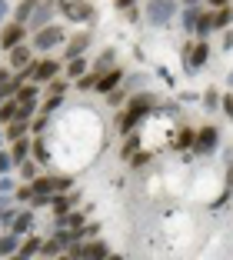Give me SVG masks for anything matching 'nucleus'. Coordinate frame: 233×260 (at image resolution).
I'll use <instances>...</instances> for the list:
<instances>
[{
  "label": "nucleus",
  "instance_id": "obj_14",
  "mask_svg": "<svg viewBox=\"0 0 233 260\" xmlns=\"http://www.w3.org/2000/svg\"><path fill=\"white\" fill-rule=\"evenodd\" d=\"M7 60H10V67H14V70L30 67V63H34V57H30V44H20V47H14Z\"/></svg>",
  "mask_w": 233,
  "mask_h": 260
},
{
  "label": "nucleus",
  "instance_id": "obj_29",
  "mask_svg": "<svg viewBox=\"0 0 233 260\" xmlns=\"http://www.w3.org/2000/svg\"><path fill=\"white\" fill-rule=\"evenodd\" d=\"M83 74H87V60H83V57H74V60H67V77H70V80H80Z\"/></svg>",
  "mask_w": 233,
  "mask_h": 260
},
{
  "label": "nucleus",
  "instance_id": "obj_19",
  "mask_svg": "<svg viewBox=\"0 0 233 260\" xmlns=\"http://www.w3.org/2000/svg\"><path fill=\"white\" fill-rule=\"evenodd\" d=\"M10 253H20V234H14V230L0 237V257H10Z\"/></svg>",
  "mask_w": 233,
  "mask_h": 260
},
{
  "label": "nucleus",
  "instance_id": "obj_48",
  "mask_svg": "<svg viewBox=\"0 0 233 260\" xmlns=\"http://www.w3.org/2000/svg\"><path fill=\"white\" fill-rule=\"evenodd\" d=\"M207 4H213V10H220V7H230V0H207Z\"/></svg>",
  "mask_w": 233,
  "mask_h": 260
},
{
  "label": "nucleus",
  "instance_id": "obj_20",
  "mask_svg": "<svg viewBox=\"0 0 233 260\" xmlns=\"http://www.w3.org/2000/svg\"><path fill=\"white\" fill-rule=\"evenodd\" d=\"M40 250H44V240H40V237H34V234H27V237L20 240V253H23V257H30V260H34Z\"/></svg>",
  "mask_w": 233,
  "mask_h": 260
},
{
  "label": "nucleus",
  "instance_id": "obj_53",
  "mask_svg": "<svg viewBox=\"0 0 233 260\" xmlns=\"http://www.w3.org/2000/svg\"><path fill=\"white\" fill-rule=\"evenodd\" d=\"M107 260H123V257H120V253H110V257H107Z\"/></svg>",
  "mask_w": 233,
  "mask_h": 260
},
{
  "label": "nucleus",
  "instance_id": "obj_54",
  "mask_svg": "<svg viewBox=\"0 0 233 260\" xmlns=\"http://www.w3.org/2000/svg\"><path fill=\"white\" fill-rule=\"evenodd\" d=\"M226 84H230V87H233V70H230V74H226Z\"/></svg>",
  "mask_w": 233,
  "mask_h": 260
},
{
  "label": "nucleus",
  "instance_id": "obj_57",
  "mask_svg": "<svg viewBox=\"0 0 233 260\" xmlns=\"http://www.w3.org/2000/svg\"><path fill=\"white\" fill-rule=\"evenodd\" d=\"M40 260H47V257H40Z\"/></svg>",
  "mask_w": 233,
  "mask_h": 260
},
{
  "label": "nucleus",
  "instance_id": "obj_47",
  "mask_svg": "<svg viewBox=\"0 0 233 260\" xmlns=\"http://www.w3.org/2000/svg\"><path fill=\"white\" fill-rule=\"evenodd\" d=\"M7 17H10V4H7V0H0V23L7 20Z\"/></svg>",
  "mask_w": 233,
  "mask_h": 260
},
{
  "label": "nucleus",
  "instance_id": "obj_17",
  "mask_svg": "<svg viewBox=\"0 0 233 260\" xmlns=\"http://www.w3.org/2000/svg\"><path fill=\"white\" fill-rule=\"evenodd\" d=\"M30 147H34V137H20V140H14V144H10V153H14L17 167H20L23 160H30Z\"/></svg>",
  "mask_w": 233,
  "mask_h": 260
},
{
  "label": "nucleus",
  "instance_id": "obj_44",
  "mask_svg": "<svg viewBox=\"0 0 233 260\" xmlns=\"http://www.w3.org/2000/svg\"><path fill=\"white\" fill-rule=\"evenodd\" d=\"M220 107H223V114H226V117L233 120V93H226V97L220 100Z\"/></svg>",
  "mask_w": 233,
  "mask_h": 260
},
{
  "label": "nucleus",
  "instance_id": "obj_42",
  "mask_svg": "<svg viewBox=\"0 0 233 260\" xmlns=\"http://www.w3.org/2000/svg\"><path fill=\"white\" fill-rule=\"evenodd\" d=\"M0 193H17V184L10 180V174H7V177H0Z\"/></svg>",
  "mask_w": 233,
  "mask_h": 260
},
{
  "label": "nucleus",
  "instance_id": "obj_56",
  "mask_svg": "<svg viewBox=\"0 0 233 260\" xmlns=\"http://www.w3.org/2000/svg\"><path fill=\"white\" fill-rule=\"evenodd\" d=\"M0 104H4V97H0Z\"/></svg>",
  "mask_w": 233,
  "mask_h": 260
},
{
  "label": "nucleus",
  "instance_id": "obj_7",
  "mask_svg": "<svg viewBox=\"0 0 233 260\" xmlns=\"http://www.w3.org/2000/svg\"><path fill=\"white\" fill-rule=\"evenodd\" d=\"M57 77H60V60H57V57H44V60L34 63L30 84H50V80H57Z\"/></svg>",
  "mask_w": 233,
  "mask_h": 260
},
{
  "label": "nucleus",
  "instance_id": "obj_35",
  "mask_svg": "<svg viewBox=\"0 0 233 260\" xmlns=\"http://www.w3.org/2000/svg\"><path fill=\"white\" fill-rule=\"evenodd\" d=\"M14 220H17V210L14 207H4V210H0V227H4V234L14 230Z\"/></svg>",
  "mask_w": 233,
  "mask_h": 260
},
{
  "label": "nucleus",
  "instance_id": "obj_45",
  "mask_svg": "<svg viewBox=\"0 0 233 260\" xmlns=\"http://www.w3.org/2000/svg\"><path fill=\"white\" fill-rule=\"evenodd\" d=\"M137 4H140V0H113V7H117V10H123V14H127L130 7H137Z\"/></svg>",
  "mask_w": 233,
  "mask_h": 260
},
{
  "label": "nucleus",
  "instance_id": "obj_16",
  "mask_svg": "<svg viewBox=\"0 0 233 260\" xmlns=\"http://www.w3.org/2000/svg\"><path fill=\"white\" fill-rule=\"evenodd\" d=\"M107 257H110V244H104V240H87L83 260H107Z\"/></svg>",
  "mask_w": 233,
  "mask_h": 260
},
{
  "label": "nucleus",
  "instance_id": "obj_26",
  "mask_svg": "<svg viewBox=\"0 0 233 260\" xmlns=\"http://www.w3.org/2000/svg\"><path fill=\"white\" fill-rule=\"evenodd\" d=\"M233 23V7H220V10H213V27L217 30H226Z\"/></svg>",
  "mask_w": 233,
  "mask_h": 260
},
{
  "label": "nucleus",
  "instance_id": "obj_34",
  "mask_svg": "<svg viewBox=\"0 0 233 260\" xmlns=\"http://www.w3.org/2000/svg\"><path fill=\"white\" fill-rule=\"evenodd\" d=\"M137 150H140V134H127V144H123V150H120V153L130 160V157H134Z\"/></svg>",
  "mask_w": 233,
  "mask_h": 260
},
{
  "label": "nucleus",
  "instance_id": "obj_9",
  "mask_svg": "<svg viewBox=\"0 0 233 260\" xmlns=\"http://www.w3.org/2000/svg\"><path fill=\"white\" fill-rule=\"evenodd\" d=\"M220 144V130L217 127H203L196 130V144H193V153H213Z\"/></svg>",
  "mask_w": 233,
  "mask_h": 260
},
{
  "label": "nucleus",
  "instance_id": "obj_55",
  "mask_svg": "<svg viewBox=\"0 0 233 260\" xmlns=\"http://www.w3.org/2000/svg\"><path fill=\"white\" fill-rule=\"evenodd\" d=\"M230 193H233V174H230Z\"/></svg>",
  "mask_w": 233,
  "mask_h": 260
},
{
  "label": "nucleus",
  "instance_id": "obj_52",
  "mask_svg": "<svg viewBox=\"0 0 233 260\" xmlns=\"http://www.w3.org/2000/svg\"><path fill=\"white\" fill-rule=\"evenodd\" d=\"M4 140H7V134H4V127H0V150H4Z\"/></svg>",
  "mask_w": 233,
  "mask_h": 260
},
{
  "label": "nucleus",
  "instance_id": "obj_51",
  "mask_svg": "<svg viewBox=\"0 0 233 260\" xmlns=\"http://www.w3.org/2000/svg\"><path fill=\"white\" fill-rule=\"evenodd\" d=\"M53 260H74V257H70V253L63 250V253H57V257H53Z\"/></svg>",
  "mask_w": 233,
  "mask_h": 260
},
{
  "label": "nucleus",
  "instance_id": "obj_32",
  "mask_svg": "<svg viewBox=\"0 0 233 260\" xmlns=\"http://www.w3.org/2000/svg\"><path fill=\"white\" fill-rule=\"evenodd\" d=\"M37 167H40V164L34 160V157L20 164V177H23V184H30V180H37V177H40V174H37Z\"/></svg>",
  "mask_w": 233,
  "mask_h": 260
},
{
  "label": "nucleus",
  "instance_id": "obj_43",
  "mask_svg": "<svg viewBox=\"0 0 233 260\" xmlns=\"http://www.w3.org/2000/svg\"><path fill=\"white\" fill-rule=\"evenodd\" d=\"M150 160V153H143V150H137L134 157H130V167H143V164Z\"/></svg>",
  "mask_w": 233,
  "mask_h": 260
},
{
  "label": "nucleus",
  "instance_id": "obj_13",
  "mask_svg": "<svg viewBox=\"0 0 233 260\" xmlns=\"http://www.w3.org/2000/svg\"><path fill=\"white\" fill-rule=\"evenodd\" d=\"M74 227H83V214L80 210H67V214L53 217V230H74Z\"/></svg>",
  "mask_w": 233,
  "mask_h": 260
},
{
  "label": "nucleus",
  "instance_id": "obj_21",
  "mask_svg": "<svg viewBox=\"0 0 233 260\" xmlns=\"http://www.w3.org/2000/svg\"><path fill=\"white\" fill-rule=\"evenodd\" d=\"M77 204V193H53V217H57V214H67V210H70V207H74Z\"/></svg>",
  "mask_w": 233,
  "mask_h": 260
},
{
  "label": "nucleus",
  "instance_id": "obj_15",
  "mask_svg": "<svg viewBox=\"0 0 233 260\" xmlns=\"http://www.w3.org/2000/svg\"><path fill=\"white\" fill-rule=\"evenodd\" d=\"M34 207H27V210H17V220H14V234H20V237H27L34 230Z\"/></svg>",
  "mask_w": 233,
  "mask_h": 260
},
{
  "label": "nucleus",
  "instance_id": "obj_25",
  "mask_svg": "<svg viewBox=\"0 0 233 260\" xmlns=\"http://www.w3.org/2000/svg\"><path fill=\"white\" fill-rule=\"evenodd\" d=\"M30 187H34V197H37V193H57L53 177H37V180H30ZM34 197H30V200H34Z\"/></svg>",
  "mask_w": 233,
  "mask_h": 260
},
{
  "label": "nucleus",
  "instance_id": "obj_11",
  "mask_svg": "<svg viewBox=\"0 0 233 260\" xmlns=\"http://www.w3.org/2000/svg\"><path fill=\"white\" fill-rule=\"evenodd\" d=\"M17 104L20 107H30V110H37L40 107V90H37V84H23L20 90H17Z\"/></svg>",
  "mask_w": 233,
  "mask_h": 260
},
{
  "label": "nucleus",
  "instance_id": "obj_37",
  "mask_svg": "<svg viewBox=\"0 0 233 260\" xmlns=\"http://www.w3.org/2000/svg\"><path fill=\"white\" fill-rule=\"evenodd\" d=\"M14 167H17L14 153H10V150H0V177H7V174H10Z\"/></svg>",
  "mask_w": 233,
  "mask_h": 260
},
{
  "label": "nucleus",
  "instance_id": "obj_8",
  "mask_svg": "<svg viewBox=\"0 0 233 260\" xmlns=\"http://www.w3.org/2000/svg\"><path fill=\"white\" fill-rule=\"evenodd\" d=\"M57 10H60V7H57V0H37V10H34L30 23H27V30H34V34L44 30V27L50 23V17L57 14Z\"/></svg>",
  "mask_w": 233,
  "mask_h": 260
},
{
  "label": "nucleus",
  "instance_id": "obj_18",
  "mask_svg": "<svg viewBox=\"0 0 233 260\" xmlns=\"http://www.w3.org/2000/svg\"><path fill=\"white\" fill-rule=\"evenodd\" d=\"M4 134H7L10 144H14V140H20V137H30V120H10L7 127H4Z\"/></svg>",
  "mask_w": 233,
  "mask_h": 260
},
{
  "label": "nucleus",
  "instance_id": "obj_38",
  "mask_svg": "<svg viewBox=\"0 0 233 260\" xmlns=\"http://www.w3.org/2000/svg\"><path fill=\"white\" fill-rule=\"evenodd\" d=\"M97 80H100V74H93V70H90V74H83L80 80H74V84L80 87V90H97Z\"/></svg>",
  "mask_w": 233,
  "mask_h": 260
},
{
  "label": "nucleus",
  "instance_id": "obj_28",
  "mask_svg": "<svg viewBox=\"0 0 233 260\" xmlns=\"http://www.w3.org/2000/svg\"><path fill=\"white\" fill-rule=\"evenodd\" d=\"M113 57H117V54H113V47H110V50H104V54H100V60L93 63V74H107V70H113V67H117V63H113Z\"/></svg>",
  "mask_w": 233,
  "mask_h": 260
},
{
  "label": "nucleus",
  "instance_id": "obj_31",
  "mask_svg": "<svg viewBox=\"0 0 233 260\" xmlns=\"http://www.w3.org/2000/svg\"><path fill=\"white\" fill-rule=\"evenodd\" d=\"M200 14H203L200 7H187V10H183V30H187V34L196 30V20H200Z\"/></svg>",
  "mask_w": 233,
  "mask_h": 260
},
{
  "label": "nucleus",
  "instance_id": "obj_22",
  "mask_svg": "<svg viewBox=\"0 0 233 260\" xmlns=\"http://www.w3.org/2000/svg\"><path fill=\"white\" fill-rule=\"evenodd\" d=\"M34 10H37V0H20V4H17V10H14V20L17 23H30Z\"/></svg>",
  "mask_w": 233,
  "mask_h": 260
},
{
  "label": "nucleus",
  "instance_id": "obj_40",
  "mask_svg": "<svg viewBox=\"0 0 233 260\" xmlns=\"http://www.w3.org/2000/svg\"><path fill=\"white\" fill-rule=\"evenodd\" d=\"M53 184H57V193H67L70 190V187H74V177H57V174H53Z\"/></svg>",
  "mask_w": 233,
  "mask_h": 260
},
{
  "label": "nucleus",
  "instance_id": "obj_41",
  "mask_svg": "<svg viewBox=\"0 0 233 260\" xmlns=\"http://www.w3.org/2000/svg\"><path fill=\"white\" fill-rule=\"evenodd\" d=\"M17 200H27V204H30V197H34V187L30 184H23V187H17V193H14Z\"/></svg>",
  "mask_w": 233,
  "mask_h": 260
},
{
  "label": "nucleus",
  "instance_id": "obj_27",
  "mask_svg": "<svg viewBox=\"0 0 233 260\" xmlns=\"http://www.w3.org/2000/svg\"><path fill=\"white\" fill-rule=\"evenodd\" d=\"M30 157H34V160H37V164H50V153H47V144H44V137H34Z\"/></svg>",
  "mask_w": 233,
  "mask_h": 260
},
{
  "label": "nucleus",
  "instance_id": "obj_1",
  "mask_svg": "<svg viewBox=\"0 0 233 260\" xmlns=\"http://www.w3.org/2000/svg\"><path fill=\"white\" fill-rule=\"evenodd\" d=\"M157 110V97L153 93H147V90H140V93H134V97L127 100V110L120 114V120H117V127H120V134H134L137 127H140L147 117Z\"/></svg>",
  "mask_w": 233,
  "mask_h": 260
},
{
  "label": "nucleus",
  "instance_id": "obj_50",
  "mask_svg": "<svg viewBox=\"0 0 233 260\" xmlns=\"http://www.w3.org/2000/svg\"><path fill=\"white\" fill-rule=\"evenodd\" d=\"M4 260H30V257H23V253H10V257H4Z\"/></svg>",
  "mask_w": 233,
  "mask_h": 260
},
{
  "label": "nucleus",
  "instance_id": "obj_30",
  "mask_svg": "<svg viewBox=\"0 0 233 260\" xmlns=\"http://www.w3.org/2000/svg\"><path fill=\"white\" fill-rule=\"evenodd\" d=\"M173 144L180 147V150H187V147H190V150H193V144H196V130H190V127H183V130H180V134H177V140H173Z\"/></svg>",
  "mask_w": 233,
  "mask_h": 260
},
{
  "label": "nucleus",
  "instance_id": "obj_24",
  "mask_svg": "<svg viewBox=\"0 0 233 260\" xmlns=\"http://www.w3.org/2000/svg\"><path fill=\"white\" fill-rule=\"evenodd\" d=\"M17 110H20V104H17L14 97L4 100V104H0V127H7L10 120H17Z\"/></svg>",
  "mask_w": 233,
  "mask_h": 260
},
{
  "label": "nucleus",
  "instance_id": "obj_33",
  "mask_svg": "<svg viewBox=\"0 0 233 260\" xmlns=\"http://www.w3.org/2000/svg\"><path fill=\"white\" fill-rule=\"evenodd\" d=\"M60 104H63V93H50V97L44 100L40 114H47V117H50V114H57V107H60Z\"/></svg>",
  "mask_w": 233,
  "mask_h": 260
},
{
  "label": "nucleus",
  "instance_id": "obj_36",
  "mask_svg": "<svg viewBox=\"0 0 233 260\" xmlns=\"http://www.w3.org/2000/svg\"><path fill=\"white\" fill-rule=\"evenodd\" d=\"M57 253H63V247L57 244V237H50V240H44V250H40V257H47V260H53Z\"/></svg>",
  "mask_w": 233,
  "mask_h": 260
},
{
  "label": "nucleus",
  "instance_id": "obj_23",
  "mask_svg": "<svg viewBox=\"0 0 233 260\" xmlns=\"http://www.w3.org/2000/svg\"><path fill=\"white\" fill-rule=\"evenodd\" d=\"M213 30H217V27H213V14H207V10H203L200 20H196V30H193V34H196V40H207Z\"/></svg>",
  "mask_w": 233,
  "mask_h": 260
},
{
  "label": "nucleus",
  "instance_id": "obj_6",
  "mask_svg": "<svg viewBox=\"0 0 233 260\" xmlns=\"http://www.w3.org/2000/svg\"><path fill=\"white\" fill-rule=\"evenodd\" d=\"M27 44V23H4V30H0V50L4 54H10L14 47Z\"/></svg>",
  "mask_w": 233,
  "mask_h": 260
},
{
  "label": "nucleus",
  "instance_id": "obj_4",
  "mask_svg": "<svg viewBox=\"0 0 233 260\" xmlns=\"http://www.w3.org/2000/svg\"><path fill=\"white\" fill-rule=\"evenodd\" d=\"M177 14V0H147V20L153 27H167Z\"/></svg>",
  "mask_w": 233,
  "mask_h": 260
},
{
  "label": "nucleus",
  "instance_id": "obj_3",
  "mask_svg": "<svg viewBox=\"0 0 233 260\" xmlns=\"http://www.w3.org/2000/svg\"><path fill=\"white\" fill-rule=\"evenodd\" d=\"M63 44V27H57V23H47L44 30H37L30 37V47L37 50V54H47V50H53V47Z\"/></svg>",
  "mask_w": 233,
  "mask_h": 260
},
{
  "label": "nucleus",
  "instance_id": "obj_39",
  "mask_svg": "<svg viewBox=\"0 0 233 260\" xmlns=\"http://www.w3.org/2000/svg\"><path fill=\"white\" fill-rule=\"evenodd\" d=\"M220 100H223V97L217 93V87H210V90L203 93V107H207V110H217V107H220Z\"/></svg>",
  "mask_w": 233,
  "mask_h": 260
},
{
  "label": "nucleus",
  "instance_id": "obj_10",
  "mask_svg": "<svg viewBox=\"0 0 233 260\" xmlns=\"http://www.w3.org/2000/svg\"><path fill=\"white\" fill-rule=\"evenodd\" d=\"M120 80H123V70L120 67H113V70H107V74H100V80H97V93H113L117 87H120Z\"/></svg>",
  "mask_w": 233,
  "mask_h": 260
},
{
  "label": "nucleus",
  "instance_id": "obj_49",
  "mask_svg": "<svg viewBox=\"0 0 233 260\" xmlns=\"http://www.w3.org/2000/svg\"><path fill=\"white\" fill-rule=\"evenodd\" d=\"M200 4H207V0H183V7H200Z\"/></svg>",
  "mask_w": 233,
  "mask_h": 260
},
{
  "label": "nucleus",
  "instance_id": "obj_2",
  "mask_svg": "<svg viewBox=\"0 0 233 260\" xmlns=\"http://www.w3.org/2000/svg\"><path fill=\"white\" fill-rule=\"evenodd\" d=\"M180 57H183V70L193 77V74H200V70H203V63L210 60V44H207V40H196V44H183Z\"/></svg>",
  "mask_w": 233,
  "mask_h": 260
},
{
  "label": "nucleus",
  "instance_id": "obj_12",
  "mask_svg": "<svg viewBox=\"0 0 233 260\" xmlns=\"http://www.w3.org/2000/svg\"><path fill=\"white\" fill-rule=\"evenodd\" d=\"M87 47H90V34L80 30V34H77V37L67 44V47H63V60H74V57H80L83 50H87Z\"/></svg>",
  "mask_w": 233,
  "mask_h": 260
},
{
  "label": "nucleus",
  "instance_id": "obj_46",
  "mask_svg": "<svg viewBox=\"0 0 233 260\" xmlns=\"http://www.w3.org/2000/svg\"><path fill=\"white\" fill-rule=\"evenodd\" d=\"M44 127H47V114H40L37 120L30 123V134H40V130H44Z\"/></svg>",
  "mask_w": 233,
  "mask_h": 260
},
{
  "label": "nucleus",
  "instance_id": "obj_5",
  "mask_svg": "<svg viewBox=\"0 0 233 260\" xmlns=\"http://www.w3.org/2000/svg\"><path fill=\"white\" fill-rule=\"evenodd\" d=\"M57 7H60V14L67 17L70 23H87L93 17V7L87 0H57Z\"/></svg>",
  "mask_w": 233,
  "mask_h": 260
}]
</instances>
